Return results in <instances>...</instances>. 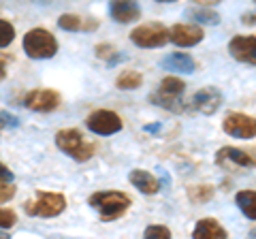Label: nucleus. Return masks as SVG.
<instances>
[{"label":"nucleus","instance_id":"nucleus-6","mask_svg":"<svg viewBox=\"0 0 256 239\" xmlns=\"http://www.w3.org/2000/svg\"><path fill=\"white\" fill-rule=\"evenodd\" d=\"M86 126L90 128L94 134H100V137H109V134H116L122 130V118H120L116 111L109 109H98L86 118Z\"/></svg>","mask_w":256,"mask_h":239},{"label":"nucleus","instance_id":"nucleus-7","mask_svg":"<svg viewBox=\"0 0 256 239\" xmlns=\"http://www.w3.org/2000/svg\"><path fill=\"white\" fill-rule=\"evenodd\" d=\"M184 90H186V84H184L180 77H164L162 82H160L158 90L152 94V100L166 109H178L175 102H178V98L184 94Z\"/></svg>","mask_w":256,"mask_h":239},{"label":"nucleus","instance_id":"nucleus-4","mask_svg":"<svg viewBox=\"0 0 256 239\" xmlns=\"http://www.w3.org/2000/svg\"><path fill=\"white\" fill-rule=\"evenodd\" d=\"M24 210L36 218H56L66 210V196L60 192H36L34 198L24 203Z\"/></svg>","mask_w":256,"mask_h":239},{"label":"nucleus","instance_id":"nucleus-2","mask_svg":"<svg viewBox=\"0 0 256 239\" xmlns=\"http://www.w3.org/2000/svg\"><path fill=\"white\" fill-rule=\"evenodd\" d=\"M24 52L32 60H47L54 58L58 52V41L56 36L45 28H32L24 36Z\"/></svg>","mask_w":256,"mask_h":239},{"label":"nucleus","instance_id":"nucleus-10","mask_svg":"<svg viewBox=\"0 0 256 239\" xmlns=\"http://www.w3.org/2000/svg\"><path fill=\"white\" fill-rule=\"evenodd\" d=\"M216 162L220 166H252V169H256V150L222 148L216 154Z\"/></svg>","mask_w":256,"mask_h":239},{"label":"nucleus","instance_id":"nucleus-34","mask_svg":"<svg viewBox=\"0 0 256 239\" xmlns=\"http://www.w3.org/2000/svg\"><path fill=\"white\" fill-rule=\"evenodd\" d=\"M250 235H252V237H256V228H254V230H252V233H250Z\"/></svg>","mask_w":256,"mask_h":239},{"label":"nucleus","instance_id":"nucleus-15","mask_svg":"<svg viewBox=\"0 0 256 239\" xmlns=\"http://www.w3.org/2000/svg\"><path fill=\"white\" fill-rule=\"evenodd\" d=\"M128 180H130V184L137 188L139 192H143V194H156L158 190H160V182H158L150 171L134 169Z\"/></svg>","mask_w":256,"mask_h":239},{"label":"nucleus","instance_id":"nucleus-11","mask_svg":"<svg viewBox=\"0 0 256 239\" xmlns=\"http://www.w3.org/2000/svg\"><path fill=\"white\" fill-rule=\"evenodd\" d=\"M203 36L205 32L201 26H194V24H175L173 28H169V41L178 47H192L201 43Z\"/></svg>","mask_w":256,"mask_h":239},{"label":"nucleus","instance_id":"nucleus-13","mask_svg":"<svg viewBox=\"0 0 256 239\" xmlns=\"http://www.w3.org/2000/svg\"><path fill=\"white\" fill-rule=\"evenodd\" d=\"M109 15L118 24H132L141 18V6L137 0H111Z\"/></svg>","mask_w":256,"mask_h":239},{"label":"nucleus","instance_id":"nucleus-25","mask_svg":"<svg viewBox=\"0 0 256 239\" xmlns=\"http://www.w3.org/2000/svg\"><path fill=\"white\" fill-rule=\"evenodd\" d=\"M18 222V214L6 207H0V228H11Z\"/></svg>","mask_w":256,"mask_h":239},{"label":"nucleus","instance_id":"nucleus-23","mask_svg":"<svg viewBox=\"0 0 256 239\" xmlns=\"http://www.w3.org/2000/svg\"><path fill=\"white\" fill-rule=\"evenodd\" d=\"M15 38V28L13 24H9L6 20H0V47H9Z\"/></svg>","mask_w":256,"mask_h":239},{"label":"nucleus","instance_id":"nucleus-12","mask_svg":"<svg viewBox=\"0 0 256 239\" xmlns=\"http://www.w3.org/2000/svg\"><path fill=\"white\" fill-rule=\"evenodd\" d=\"M228 52L235 60L256 66V36H235L228 43Z\"/></svg>","mask_w":256,"mask_h":239},{"label":"nucleus","instance_id":"nucleus-28","mask_svg":"<svg viewBox=\"0 0 256 239\" xmlns=\"http://www.w3.org/2000/svg\"><path fill=\"white\" fill-rule=\"evenodd\" d=\"M0 126H18V120L11 114H0Z\"/></svg>","mask_w":256,"mask_h":239},{"label":"nucleus","instance_id":"nucleus-3","mask_svg":"<svg viewBox=\"0 0 256 239\" xmlns=\"http://www.w3.org/2000/svg\"><path fill=\"white\" fill-rule=\"evenodd\" d=\"M56 146L77 162H86L94 156V146L88 143L77 128H62L56 132Z\"/></svg>","mask_w":256,"mask_h":239},{"label":"nucleus","instance_id":"nucleus-32","mask_svg":"<svg viewBox=\"0 0 256 239\" xmlns=\"http://www.w3.org/2000/svg\"><path fill=\"white\" fill-rule=\"evenodd\" d=\"M4 77H6V66H4V62L0 60V82H2Z\"/></svg>","mask_w":256,"mask_h":239},{"label":"nucleus","instance_id":"nucleus-18","mask_svg":"<svg viewBox=\"0 0 256 239\" xmlns=\"http://www.w3.org/2000/svg\"><path fill=\"white\" fill-rule=\"evenodd\" d=\"M235 203L246 218L256 220V190H239L235 194Z\"/></svg>","mask_w":256,"mask_h":239},{"label":"nucleus","instance_id":"nucleus-9","mask_svg":"<svg viewBox=\"0 0 256 239\" xmlns=\"http://www.w3.org/2000/svg\"><path fill=\"white\" fill-rule=\"evenodd\" d=\"M24 107L38 114H50L60 107V94L56 90H32L24 96Z\"/></svg>","mask_w":256,"mask_h":239},{"label":"nucleus","instance_id":"nucleus-26","mask_svg":"<svg viewBox=\"0 0 256 239\" xmlns=\"http://www.w3.org/2000/svg\"><path fill=\"white\" fill-rule=\"evenodd\" d=\"M143 235L150 237V239H158V237L169 239V237H171V230L166 228V226H160V224H156V226H148V228H146V233H143Z\"/></svg>","mask_w":256,"mask_h":239},{"label":"nucleus","instance_id":"nucleus-24","mask_svg":"<svg viewBox=\"0 0 256 239\" xmlns=\"http://www.w3.org/2000/svg\"><path fill=\"white\" fill-rule=\"evenodd\" d=\"M13 180H6V178H0V203H6L9 198L15 196V186L11 184Z\"/></svg>","mask_w":256,"mask_h":239},{"label":"nucleus","instance_id":"nucleus-35","mask_svg":"<svg viewBox=\"0 0 256 239\" xmlns=\"http://www.w3.org/2000/svg\"><path fill=\"white\" fill-rule=\"evenodd\" d=\"M254 4H256V0H254Z\"/></svg>","mask_w":256,"mask_h":239},{"label":"nucleus","instance_id":"nucleus-14","mask_svg":"<svg viewBox=\"0 0 256 239\" xmlns=\"http://www.w3.org/2000/svg\"><path fill=\"white\" fill-rule=\"evenodd\" d=\"M190 105H192V109H196L198 114L212 116L222 105V94L216 90V88H203V90H198L194 96H192Z\"/></svg>","mask_w":256,"mask_h":239},{"label":"nucleus","instance_id":"nucleus-17","mask_svg":"<svg viewBox=\"0 0 256 239\" xmlns=\"http://www.w3.org/2000/svg\"><path fill=\"white\" fill-rule=\"evenodd\" d=\"M194 60L190 58V56L186 54H180V52H175V54H169L166 58L162 60V68L166 70H175V73H192L194 70Z\"/></svg>","mask_w":256,"mask_h":239},{"label":"nucleus","instance_id":"nucleus-19","mask_svg":"<svg viewBox=\"0 0 256 239\" xmlns=\"http://www.w3.org/2000/svg\"><path fill=\"white\" fill-rule=\"evenodd\" d=\"M58 26L62 30H66V32H77V30H90L92 26H96V24H84L79 15H75V13H64L62 18L58 20Z\"/></svg>","mask_w":256,"mask_h":239},{"label":"nucleus","instance_id":"nucleus-30","mask_svg":"<svg viewBox=\"0 0 256 239\" xmlns=\"http://www.w3.org/2000/svg\"><path fill=\"white\" fill-rule=\"evenodd\" d=\"M0 178H6V180H13V173H11L9 169H6V166H4L2 162H0Z\"/></svg>","mask_w":256,"mask_h":239},{"label":"nucleus","instance_id":"nucleus-27","mask_svg":"<svg viewBox=\"0 0 256 239\" xmlns=\"http://www.w3.org/2000/svg\"><path fill=\"white\" fill-rule=\"evenodd\" d=\"M114 54H116V50L111 45H98L96 47V56H98V58H105L109 62H111V58H114Z\"/></svg>","mask_w":256,"mask_h":239},{"label":"nucleus","instance_id":"nucleus-20","mask_svg":"<svg viewBox=\"0 0 256 239\" xmlns=\"http://www.w3.org/2000/svg\"><path fill=\"white\" fill-rule=\"evenodd\" d=\"M141 84H143V77L137 70H124L116 79L118 90H137V88H141Z\"/></svg>","mask_w":256,"mask_h":239},{"label":"nucleus","instance_id":"nucleus-21","mask_svg":"<svg viewBox=\"0 0 256 239\" xmlns=\"http://www.w3.org/2000/svg\"><path fill=\"white\" fill-rule=\"evenodd\" d=\"M214 186H207V184H198V186H190L188 188V198L192 203H198V205H203L207 203L210 198L214 196Z\"/></svg>","mask_w":256,"mask_h":239},{"label":"nucleus","instance_id":"nucleus-29","mask_svg":"<svg viewBox=\"0 0 256 239\" xmlns=\"http://www.w3.org/2000/svg\"><path fill=\"white\" fill-rule=\"evenodd\" d=\"M242 22L246 24V26H252V24H256V13H246L242 18Z\"/></svg>","mask_w":256,"mask_h":239},{"label":"nucleus","instance_id":"nucleus-22","mask_svg":"<svg viewBox=\"0 0 256 239\" xmlns=\"http://www.w3.org/2000/svg\"><path fill=\"white\" fill-rule=\"evenodd\" d=\"M188 15L196 24H207V26H214V24L220 22V15L210 9H196V11H188Z\"/></svg>","mask_w":256,"mask_h":239},{"label":"nucleus","instance_id":"nucleus-33","mask_svg":"<svg viewBox=\"0 0 256 239\" xmlns=\"http://www.w3.org/2000/svg\"><path fill=\"white\" fill-rule=\"evenodd\" d=\"M156 2H175V0H156Z\"/></svg>","mask_w":256,"mask_h":239},{"label":"nucleus","instance_id":"nucleus-5","mask_svg":"<svg viewBox=\"0 0 256 239\" xmlns=\"http://www.w3.org/2000/svg\"><path fill=\"white\" fill-rule=\"evenodd\" d=\"M130 41L137 47H146V50H154V47H162L169 41V28H164L162 24L152 22L137 26L130 32Z\"/></svg>","mask_w":256,"mask_h":239},{"label":"nucleus","instance_id":"nucleus-8","mask_svg":"<svg viewBox=\"0 0 256 239\" xmlns=\"http://www.w3.org/2000/svg\"><path fill=\"white\" fill-rule=\"evenodd\" d=\"M226 134L235 139H254L256 137V118L246 114H228L222 122Z\"/></svg>","mask_w":256,"mask_h":239},{"label":"nucleus","instance_id":"nucleus-1","mask_svg":"<svg viewBox=\"0 0 256 239\" xmlns=\"http://www.w3.org/2000/svg\"><path fill=\"white\" fill-rule=\"evenodd\" d=\"M88 203L98 210L100 220L111 222L120 216H124L132 201H130V196L120 192V190H105V192H94L88 198Z\"/></svg>","mask_w":256,"mask_h":239},{"label":"nucleus","instance_id":"nucleus-31","mask_svg":"<svg viewBox=\"0 0 256 239\" xmlns=\"http://www.w3.org/2000/svg\"><path fill=\"white\" fill-rule=\"evenodd\" d=\"M192 2H196V4H201V6H214V4H218L220 0H192Z\"/></svg>","mask_w":256,"mask_h":239},{"label":"nucleus","instance_id":"nucleus-16","mask_svg":"<svg viewBox=\"0 0 256 239\" xmlns=\"http://www.w3.org/2000/svg\"><path fill=\"white\" fill-rule=\"evenodd\" d=\"M192 237L194 239H224L226 237V230L218 224V220L203 218L196 222L194 230H192Z\"/></svg>","mask_w":256,"mask_h":239}]
</instances>
